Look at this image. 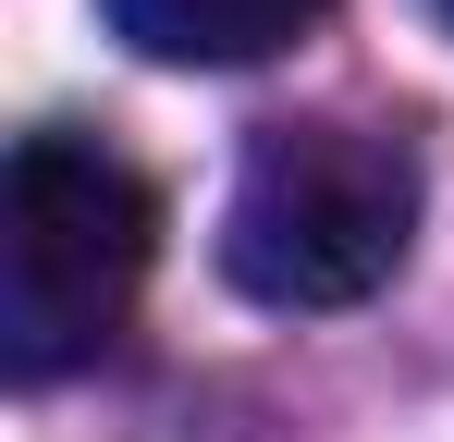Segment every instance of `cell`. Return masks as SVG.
<instances>
[{"label": "cell", "mask_w": 454, "mask_h": 442, "mask_svg": "<svg viewBox=\"0 0 454 442\" xmlns=\"http://www.w3.org/2000/svg\"><path fill=\"white\" fill-rule=\"evenodd\" d=\"M111 12V37H136L148 62H270V50H295L307 25L332 12V0H98Z\"/></svg>", "instance_id": "3957f363"}, {"label": "cell", "mask_w": 454, "mask_h": 442, "mask_svg": "<svg viewBox=\"0 0 454 442\" xmlns=\"http://www.w3.org/2000/svg\"><path fill=\"white\" fill-rule=\"evenodd\" d=\"M418 246V147L369 123H270L233 172L222 271L246 307H369Z\"/></svg>", "instance_id": "6da1fadb"}, {"label": "cell", "mask_w": 454, "mask_h": 442, "mask_svg": "<svg viewBox=\"0 0 454 442\" xmlns=\"http://www.w3.org/2000/svg\"><path fill=\"white\" fill-rule=\"evenodd\" d=\"M430 12H442V25H454V0H430Z\"/></svg>", "instance_id": "277c9868"}, {"label": "cell", "mask_w": 454, "mask_h": 442, "mask_svg": "<svg viewBox=\"0 0 454 442\" xmlns=\"http://www.w3.org/2000/svg\"><path fill=\"white\" fill-rule=\"evenodd\" d=\"M160 258V197L98 136H25L0 172V357L12 381L86 368Z\"/></svg>", "instance_id": "7a4b0ae2"}]
</instances>
